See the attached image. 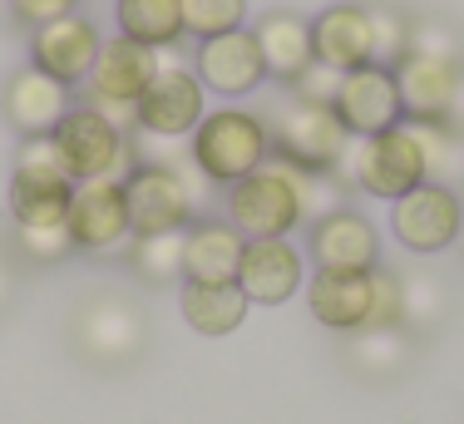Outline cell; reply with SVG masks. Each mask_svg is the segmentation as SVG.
<instances>
[{
    "instance_id": "1",
    "label": "cell",
    "mask_w": 464,
    "mask_h": 424,
    "mask_svg": "<svg viewBox=\"0 0 464 424\" xmlns=\"http://www.w3.org/2000/svg\"><path fill=\"white\" fill-rule=\"evenodd\" d=\"M188 153H193L198 173L213 188H232L272 159V129L262 114L227 104V109H213V114L193 129Z\"/></svg>"
},
{
    "instance_id": "2",
    "label": "cell",
    "mask_w": 464,
    "mask_h": 424,
    "mask_svg": "<svg viewBox=\"0 0 464 424\" xmlns=\"http://www.w3.org/2000/svg\"><path fill=\"white\" fill-rule=\"evenodd\" d=\"M341 188H361L371 198H385V203H401L405 193H415L425 178V159H420V143L411 129H391L375 133V139H351L341 169L331 173Z\"/></svg>"
},
{
    "instance_id": "3",
    "label": "cell",
    "mask_w": 464,
    "mask_h": 424,
    "mask_svg": "<svg viewBox=\"0 0 464 424\" xmlns=\"http://www.w3.org/2000/svg\"><path fill=\"white\" fill-rule=\"evenodd\" d=\"M272 129V159L286 169H306V173H336L341 159L351 149V133L336 119L331 104H306V99H286L277 114L267 119Z\"/></svg>"
},
{
    "instance_id": "4",
    "label": "cell",
    "mask_w": 464,
    "mask_h": 424,
    "mask_svg": "<svg viewBox=\"0 0 464 424\" xmlns=\"http://www.w3.org/2000/svg\"><path fill=\"white\" fill-rule=\"evenodd\" d=\"M70 198H74V178L64 173L54 139H25L15 153V173H10V193H5L10 222L15 227H54L70 212Z\"/></svg>"
},
{
    "instance_id": "5",
    "label": "cell",
    "mask_w": 464,
    "mask_h": 424,
    "mask_svg": "<svg viewBox=\"0 0 464 424\" xmlns=\"http://www.w3.org/2000/svg\"><path fill=\"white\" fill-rule=\"evenodd\" d=\"M50 139H54L60 163L74 183H90V178H119V183H124V178L139 169L129 133L119 124H109V119L90 104H74Z\"/></svg>"
},
{
    "instance_id": "6",
    "label": "cell",
    "mask_w": 464,
    "mask_h": 424,
    "mask_svg": "<svg viewBox=\"0 0 464 424\" xmlns=\"http://www.w3.org/2000/svg\"><path fill=\"white\" fill-rule=\"evenodd\" d=\"M223 217L247 242L286 237L292 227H302V207H296V193H292V183H286L282 163L267 159L257 173H247L242 183L223 188Z\"/></svg>"
},
{
    "instance_id": "7",
    "label": "cell",
    "mask_w": 464,
    "mask_h": 424,
    "mask_svg": "<svg viewBox=\"0 0 464 424\" xmlns=\"http://www.w3.org/2000/svg\"><path fill=\"white\" fill-rule=\"evenodd\" d=\"M208 119V89L188 70L183 60H173V50H159V74L139 99V133H159V139H193V129Z\"/></svg>"
},
{
    "instance_id": "8",
    "label": "cell",
    "mask_w": 464,
    "mask_h": 424,
    "mask_svg": "<svg viewBox=\"0 0 464 424\" xmlns=\"http://www.w3.org/2000/svg\"><path fill=\"white\" fill-rule=\"evenodd\" d=\"M64 227H70L74 252H90V256L129 252L134 227H129L124 183H119V178H90V183H74L70 212H64Z\"/></svg>"
},
{
    "instance_id": "9",
    "label": "cell",
    "mask_w": 464,
    "mask_h": 424,
    "mask_svg": "<svg viewBox=\"0 0 464 424\" xmlns=\"http://www.w3.org/2000/svg\"><path fill=\"white\" fill-rule=\"evenodd\" d=\"M70 345L90 365H129L143 351V316L124 296H90L70 321Z\"/></svg>"
},
{
    "instance_id": "10",
    "label": "cell",
    "mask_w": 464,
    "mask_h": 424,
    "mask_svg": "<svg viewBox=\"0 0 464 424\" xmlns=\"http://www.w3.org/2000/svg\"><path fill=\"white\" fill-rule=\"evenodd\" d=\"M391 232L405 252L415 256H435L445 247H455L464 237V203L455 188L445 183H420L415 193H405L391 207Z\"/></svg>"
},
{
    "instance_id": "11",
    "label": "cell",
    "mask_w": 464,
    "mask_h": 424,
    "mask_svg": "<svg viewBox=\"0 0 464 424\" xmlns=\"http://www.w3.org/2000/svg\"><path fill=\"white\" fill-rule=\"evenodd\" d=\"M124 198H129V227H134V237H159V232H188L193 227L198 203L173 169L139 163V169L124 178Z\"/></svg>"
},
{
    "instance_id": "12",
    "label": "cell",
    "mask_w": 464,
    "mask_h": 424,
    "mask_svg": "<svg viewBox=\"0 0 464 424\" xmlns=\"http://www.w3.org/2000/svg\"><path fill=\"white\" fill-rule=\"evenodd\" d=\"M331 109H336V119L346 124L351 139H375V133H391L405 124V104H401V89H395V74L381 70V64L341 74V89L331 99Z\"/></svg>"
},
{
    "instance_id": "13",
    "label": "cell",
    "mask_w": 464,
    "mask_h": 424,
    "mask_svg": "<svg viewBox=\"0 0 464 424\" xmlns=\"http://www.w3.org/2000/svg\"><path fill=\"white\" fill-rule=\"evenodd\" d=\"M153 74H159V50L134 44L124 35L104 40L90 80H84V104L90 109H139V99L153 84Z\"/></svg>"
},
{
    "instance_id": "14",
    "label": "cell",
    "mask_w": 464,
    "mask_h": 424,
    "mask_svg": "<svg viewBox=\"0 0 464 424\" xmlns=\"http://www.w3.org/2000/svg\"><path fill=\"white\" fill-rule=\"evenodd\" d=\"M193 74L203 80L208 94L242 99V94H257L262 89V80H267V60H262L252 30H232V35H218V40H198Z\"/></svg>"
},
{
    "instance_id": "15",
    "label": "cell",
    "mask_w": 464,
    "mask_h": 424,
    "mask_svg": "<svg viewBox=\"0 0 464 424\" xmlns=\"http://www.w3.org/2000/svg\"><path fill=\"white\" fill-rule=\"evenodd\" d=\"M99 50H104V40H99L94 20H84V15H64L54 25L30 30V64L70 89L90 80Z\"/></svg>"
},
{
    "instance_id": "16",
    "label": "cell",
    "mask_w": 464,
    "mask_h": 424,
    "mask_svg": "<svg viewBox=\"0 0 464 424\" xmlns=\"http://www.w3.org/2000/svg\"><path fill=\"white\" fill-rule=\"evenodd\" d=\"M237 286L252 306H286L306 286V262L286 237H257L242 252Z\"/></svg>"
},
{
    "instance_id": "17",
    "label": "cell",
    "mask_w": 464,
    "mask_h": 424,
    "mask_svg": "<svg viewBox=\"0 0 464 424\" xmlns=\"http://www.w3.org/2000/svg\"><path fill=\"white\" fill-rule=\"evenodd\" d=\"M0 109H5L10 129H15L20 139H50L74 104H70V84H60V80H50L45 70L25 64V70H15L5 80Z\"/></svg>"
},
{
    "instance_id": "18",
    "label": "cell",
    "mask_w": 464,
    "mask_h": 424,
    "mask_svg": "<svg viewBox=\"0 0 464 424\" xmlns=\"http://www.w3.org/2000/svg\"><path fill=\"white\" fill-rule=\"evenodd\" d=\"M247 237L227 217H203L183 232V282L188 286H232L242 272Z\"/></svg>"
},
{
    "instance_id": "19",
    "label": "cell",
    "mask_w": 464,
    "mask_h": 424,
    "mask_svg": "<svg viewBox=\"0 0 464 424\" xmlns=\"http://www.w3.org/2000/svg\"><path fill=\"white\" fill-rule=\"evenodd\" d=\"M312 262L316 272H375L381 266V237L371 217L356 207H341L312 227Z\"/></svg>"
},
{
    "instance_id": "20",
    "label": "cell",
    "mask_w": 464,
    "mask_h": 424,
    "mask_svg": "<svg viewBox=\"0 0 464 424\" xmlns=\"http://www.w3.org/2000/svg\"><path fill=\"white\" fill-rule=\"evenodd\" d=\"M391 74H395V89H401L405 119H415V124H445L450 119V104H455V89H459V74H464L455 60L405 54Z\"/></svg>"
},
{
    "instance_id": "21",
    "label": "cell",
    "mask_w": 464,
    "mask_h": 424,
    "mask_svg": "<svg viewBox=\"0 0 464 424\" xmlns=\"http://www.w3.org/2000/svg\"><path fill=\"white\" fill-rule=\"evenodd\" d=\"M312 50L316 60L331 64L336 74H351V70H366L375 64V35H371V15L366 5H331L312 20Z\"/></svg>"
},
{
    "instance_id": "22",
    "label": "cell",
    "mask_w": 464,
    "mask_h": 424,
    "mask_svg": "<svg viewBox=\"0 0 464 424\" xmlns=\"http://www.w3.org/2000/svg\"><path fill=\"white\" fill-rule=\"evenodd\" d=\"M312 321L336 336H356L371 321V272H316L306 286Z\"/></svg>"
},
{
    "instance_id": "23",
    "label": "cell",
    "mask_w": 464,
    "mask_h": 424,
    "mask_svg": "<svg viewBox=\"0 0 464 424\" xmlns=\"http://www.w3.org/2000/svg\"><path fill=\"white\" fill-rule=\"evenodd\" d=\"M252 35H257V50H262V60H267V74L282 84H292L296 74L316 60L312 20L296 15V10H267V15L252 25Z\"/></svg>"
},
{
    "instance_id": "24",
    "label": "cell",
    "mask_w": 464,
    "mask_h": 424,
    "mask_svg": "<svg viewBox=\"0 0 464 424\" xmlns=\"http://www.w3.org/2000/svg\"><path fill=\"white\" fill-rule=\"evenodd\" d=\"M179 306L183 321L198 331V336H232V331L247 321L252 301L242 296V286H179Z\"/></svg>"
},
{
    "instance_id": "25",
    "label": "cell",
    "mask_w": 464,
    "mask_h": 424,
    "mask_svg": "<svg viewBox=\"0 0 464 424\" xmlns=\"http://www.w3.org/2000/svg\"><path fill=\"white\" fill-rule=\"evenodd\" d=\"M119 35L149 50H173L183 40V5L179 0H119Z\"/></svg>"
},
{
    "instance_id": "26",
    "label": "cell",
    "mask_w": 464,
    "mask_h": 424,
    "mask_svg": "<svg viewBox=\"0 0 464 424\" xmlns=\"http://www.w3.org/2000/svg\"><path fill=\"white\" fill-rule=\"evenodd\" d=\"M411 361V331L391 326V331H356L346 336V365L356 375H371V381H385L401 365Z\"/></svg>"
},
{
    "instance_id": "27",
    "label": "cell",
    "mask_w": 464,
    "mask_h": 424,
    "mask_svg": "<svg viewBox=\"0 0 464 424\" xmlns=\"http://www.w3.org/2000/svg\"><path fill=\"white\" fill-rule=\"evenodd\" d=\"M129 266L143 286H183V232L129 242Z\"/></svg>"
},
{
    "instance_id": "28",
    "label": "cell",
    "mask_w": 464,
    "mask_h": 424,
    "mask_svg": "<svg viewBox=\"0 0 464 424\" xmlns=\"http://www.w3.org/2000/svg\"><path fill=\"white\" fill-rule=\"evenodd\" d=\"M405 129H411L415 143H420L430 183L450 188L455 178H464V133H455L450 124H415V119H405Z\"/></svg>"
},
{
    "instance_id": "29",
    "label": "cell",
    "mask_w": 464,
    "mask_h": 424,
    "mask_svg": "<svg viewBox=\"0 0 464 424\" xmlns=\"http://www.w3.org/2000/svg\"><path fill=\"white\" fill-rule=\"evenodd\" d=\"M450 311V296L440 286V276L430 272H401V326L411 336H425L430 326H440Z\"/></svg>"
},
{
    "instance_id": "30",
    "label": "cell",
    "mask_w": 464,
    "mask_h": 424,
    "mask_svg": "<svg viewBox=\"0 0 464 424\" xmlns=\"http://www.w3.org/2000/svg\"><path fill=\"white\" fill-rule=\"evenodd\" d=\"M286 169V163H282ZM286 183H292L296 193V207H302V222L306 227H316L322 217L346 207V188L336 183L331 173H306V169H286Z\"/></svg>"
},
{
    "instance_id": "31",
    "label": "cell",
    "mask_w": 464,
    "mask_h": 424,
    "mask_svg": "<svg viewBox=\"0 0 464 424\" xmlns=\"http://www.w3.org/2000/svg\"><path fill=\"white\" fill-rule=\"evenodd\" d=\"M179 5H183V35L193 40L232 35L247 20V0H179Z\"/></svg>"
},
{
    "instance_id": "32",
    "label": "cell",
    "mask_w": 464,
    "mask_h": 424,
    "mask_svg": "<svg viewBox=\"0 0 464 424\" xmlns=\"http://www.w3.org/2000/svg\"><path fill=\"white\" fill-rule=\"evenodd\" d=\"M366 15H371V35H375V64H381V70H395V64L405 60V50H411V15H401V10L385 5V0L366 5Z\"/></svg>"
},
{
    "instance_id": "33",
    "label": "cell",
    "mask_w": 464,
    "mask_h": 424,
    "mask_svg": "<svg viewBox=\"0 0 464 424\" xmlns=\"http://www.w3.org/2000/svg\"><path fill=\"white\" fill-rule=\"evenodd\" d=\"M15 247L25 252L30 262L54 266V262H64V256L74 252V242H70V227L54 222V227H15Z\"/></svg>"
},
{
    "instance_id": "34",
    "label": "cell",
    "mask_w": 464,
    "mask_h": 424,
    "mask_svg": "<svg viewBox=\"0 0 464 424\" xmlns=\"http://www.w3.org/2000/svg\"><path fill=\"white\" fill-rule=\"evenodd\" d=\"M401 326V272L375 266L371 272V321L366 331H391Z\"/></svg>"
},
{
    "instance_id": "35",
    "label": "cell",
    "mask_w": 464,
    "mask_h": 424,
    "mask_svg": "<svg viewBox=\"0 0 464 424\" xmlns=\"http://www.w3.org/2000/svg\"><path fill=\"white\" fill-rule=\"evenodd\" d=\"M405 54H430V60H455L459 64V35L435 15L411 20V50Z\"/></svg>"
},
{
    "instance_id": "36",
    "label": "cell",
    "mask_w": 464,
    "mask_h": 424,
    "mask_svg": "<svg viewBox=\"0 0 464 424\" xmlns=\"http://www.w3.org/2000/svg\"><path fill=\"white\" fill-rule=\"evenodd\" d=\"M286 89H292L296 99H306V104H331V99H336V89H341V74L331 70V64L312 60V64H306V70L296 74V80L286 84Z\"/></svg>"
},
{
    "instance_id": "37",
    "label": "cell",
    "mask_w": 464,
    "mask_h": 424,
    "mask_svg": "<svg viewBox=\"0 0 464 424\" xmlns=\"http://www.w3.org/2000/svg\"><path fill=\"white\" fill-rule=\"evenodd\" d=\"M10 10H15L20 25L40 30V25H54L64 15H80V0H10Z\"/></svg>"
},
{
    "instance_id": "38",
    "label": "cell",
    "mask_w": 464,
    "mask_h": 424,
    "mask_svg": "<svg viewBox=\"0 0 464 424\" xmlns=\"http://www.w3.org/2000/svg\"><path fill=\"white\" fill-rule=\"evenodd\" d=\"M10 292H15V266H10L5 252H0V311L10 306Z\"/></svg>"
},
{
    "instance_id": "39",
    "label": "cell",
    "mask_w": 464,
    "mask_h": 424,
    "mask_svg": "<svg viewBox=\"0 0 464 424\" xmlns=\"http://www.w3.org/2000/svg\"><path fill=\"white\" fill-rule=\"evenodd\" d=\"M455 133H464V74H459V89H455V104H450V119H445Z\"/></svg>"
}]
</instances>
